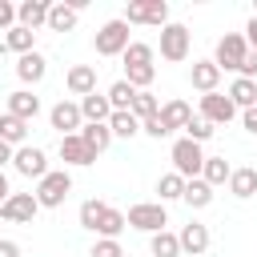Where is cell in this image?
<instances>
[{
  "instance_id": "obj_26",
  "label": "cell",
  "mask_w": 257,
  "mask_h": 257,
  "mask_svg": "<svg viewBox=\"0 0 257 257\" xmlns=\"http://www.w3.org/2000/svg\"><path fill=\"white\" fill-rule=\"evenodd\" d=\"M181 201H185L189 209H205V205H213V189H209L201 177H193V181H185V193H181Z\"/></svg>"
},
{
  "instance_id": "obj_35",
  "label": "cell",
  "mask_w": 257,
  "mask_h": 257,
  "mask_svg": "<svg viewBox=\"0 0 257 257\" xmlns=\"http://www.w3.org/2000/svg\"><path fill=\"white\" fill-rule=\"evenodd\" d=\"M157 193H161V201H177V197L185 193V177H177V173H165V177L157 181Z\"/></svg>"
},
{
  "instance_id": "obj_32",
  "label": "cell",
  "mask_w": 257,
  "mask_h": 257,
  "mask_svg": "<svg viewBox=\"0 0 257 257\" xmlns=\"http://www.w3.org/2000/svg\"><path fill=\"white\" fill-rule=\"evenodd\" d=\"M128 112H133L137 120H149V116H157V112H161V100H157V96H153V92L145 88V92H137V96H133Z\"/></svg>"
},
{
  "instance_id": "obj_29",
  "label": "cell",
  "mask_w": 257,
  "mask_h": 257,
  "mask_svg": "<svg viewBox=\"0 0 257 257\" xmlns=\"http://www.w3.org/2000/svg\"><path fill=\"white\" fill-rule=\"evenodd\" d=\"M24 137H28V124L12 112H0V141L4 145H24Z\"/></svg>"
},
{
  "instance_id": "obj_1",
  "label": "cell",
  "mask_w": 257,
  "mask_h": 257,
  "mask_svg": "<svg viewBox=\"0 0 257 257\" xmlns=\"http://www.w3.org/2000/svg\"><path fill=\"white\" fill-rule=\"evenodd\" d=\"M153 76H157V68H153V44L133 40V44L124 48V80H128L137 92H145V88L153 84Z\"/></svg>"
},
{
  "instance_id": "obj_38",
  "label": "cell",
  "mask_w": 257,
  "mask_h": 257,
  "mask_svg": "<svg viewBox=\"0 0 257 257\" xmlns=\"http://www.w3.org/2000/svg\"><path fill=\"white\" fill-rule=\"evenodd\" d=\"M88 257H124V249H120V241H108V237H100L96 245H92V253Z\"/></svg>"
},
{
  "instance_id": "obj_34",
  "label": "cell",
  "mask_w": 257,
  "mask_h": 257,
  "mask_svg": "<svg viewBox=\"0 0 257 257\" xmlns=\"http://www.w3.org/2000/svg\"><path fill=\"white\" fill-rule=\"evenodd\" d=\"M108 133H112V137H137V133H141V120H137L133 112H112V116H108Z\"/></svg>"
},
{
  "instance_id": "obj_4",
  "label": "cell",
  "mask_w": 257,
  "mask_h": 257,
  "mask_svg": "<svg viewBox=\"0 0 257 257\" xmlns=\"http://www.w3.org/2000/svg\"><path fill=\"white\" fill-rule=\"evenodd\" d=\"M124 225H133V229H141V233H161V229L169 225V213H165L161 201H141V205H133V209L124 213Z\"/></svg>"
},
{
  "instance_id": "obj_44",
  "label": "cell",
  "mask_w": 257,
  "mask_h": 257,
  "mask_svg": "<svg viewBox=\"0 0 257 257\" xmlns=\"http://www.w3.org/2000/svg\"><path fill=\"white\" fill-rule=\"evenodd\" d=\"M245 128L257 133V108H245Z\"/></svg>"
},
{
  "instance_id": "obj_22",
  "label": "cell",
  "mask_w": 257,
  "mask_h": 257,
  "mask_svg": "<svg viewBox=\"0 0 257 257\" xmlns=\"http://www.w3.org/2000/svg\"><path fill=\"white\" fill-rule=\"evenodd\" d=\"M60 161H64V165H92L96 157H92V153L84 149V141L72 133V137H60Z\"/></svg>"
},
{
  "instance_id": "obj_43",
  "label": "cell",
  "mask_w": 257,
  "mask_h": 257,
  "mask_svg": "<svg viewBox=\"0 0 257 257\" xmlns=\"http://www.w3.org/2000/svg\"><path fill=\"white\" fill-rule=\"evenodd\" d=\"M0 257H20V245L16 241H0Z\"/></svg>"
},
{
  "instance_id": "obj_39",
  "label": "cell",
  "mask_w": 257,
  "mask_h": 257,
  "mask_svg": "<svg viewBox=\"0 0 257 257\" xmlns=\"http://www.w3.org/2000/svg\"><path fill=\"white\" fill-rule=\"evenodd\" d=\"M141 133H149V137H157V141H161V137H169V128L161 124V116H149V120H141Z\"/></svg>"
},
{
  "instance_id": "obj_33",
  "label": "cell",
  "mask_w": 257,
  "mask_h": 257,
  "mask_svg": "<svg viewBox=\"0 0 257 257\" xmlns=\"http://www.w3.org/2000/svg\"><path fill=\"white\" fill-rule=\"evenodd\" d=\"M32 40H36V32H28V28H20V24H16V28H8V36H4V48L24 56V52H32Z\"/></svg>"
},
{
  "instance_id": "obj_40",
  "label": "cell",
  "mask_w": 257,
  "mask_h": 257,
  "mask_svg": "<svg viewBox=\"0 0 257 257\" xmlns=\"http://www.w3.org/2000/svg\"><path fill=\"white\" fill-rule=\"evenodd\" d=\"M0 28L4 32L16 28V4H8V0H0Z\"/></svg>"
},
{
  "instance_id": "obj_11",
  "label": "cell",
  "mask_w": 257,
  "mask_h": 257,
  "mask_svg": "<svg viewBox=\"0 0 257 257\" xmlns=\"http://www.w3.org/2000/svg\"><path fill=\"white\" fill-rule=\"evenodd\" d=\"M201 116H205L209 124H229V120L237 116V108H233L229 96H221V92H205V96H201Z\"/></svg>"
},
{
  "instance_id": "obj_41",
  "label": "cell",
  "mask_w": 257,
  "mask_h": 257,
  "mask_svg": "<svg viewBox=\"0 0 257 257\" xmlns=\"http://www.w3.org/2000/svg\"><path fill=\"white\" fill-rule=\"evenodd\" d=\"M245 80H253L257 76V52H245V60H241V68H237Z\"/></svg>"
},
{
  "instance_id": "obj_9",
  "label": "cell",
  "mask_w": 257,
  "mask_h": 257,
  "mask_svg": "<svg viewBox=\"0 0 257 257\" xmlns=\"http://www.w3.org/2000/svg\"><path fill=\"white\" fill-rule=\"evenodd\" d=\"M40 213V205H36V197L32 193H12L4 205H0V217L4 221H12V225H32V217Z\"/></svg>"
},
{
  "instance_id": "obj_18",
  "label": "cell",
  "mask_w": 257,
  "mask_h": 257,
  "mask_svg": "<svg viewBox=\"0 0 257 257\" xmlns=\"http://www.w3.org/2000/svg\"><path fill=\"white\" fill-rule=\"evenodd\" d=\"M189 80H193V88L205 96V92H217V84H221V68L213 64V60H197L193 64V72H189Z\"/></svg>"
},
{
  "instance_id": "obj_7",
  "label": "cell",
  "mask_w": 257,
  "mask_h": 257,
  "mask_svg": "<svg viewBox=\"0 0 257 257\" xmlns=\"http://www.w3.org/2000/svg\"><path fill=\"white\" fill-rule=\"evenodd\" d=\"M189 44H193V36H189L185 24H165V28H161V56H165L169 64H181V60L189 56Z\"/></svg>"
},
{
  "instance_id": "obj_30",
  "label": "cell",
  "mask_w": 257,
  "mask_h": 257,
  "mask_svg": "<svg viewBox=\"0 0 257 257\" xmlns=\"http://www.w3.org/2000/svg\"><path fill=\"white\" fill-rule=\"evenodd\" d=\"M108 104H112V112H128V104H133V96H137V88L128 84V80H116V84H108Z\"/></svg>"
},
{
  "instance_id": "obj_12",
  "label": "cell",
  "mask_w": 257,
  "mask_h": 257,
  "mask_svg": "<svg viewBox=\"0 0 257 257\" xmlns=\"http://www.w3.org/2000/svg\"><path fill=\"white\" fill-rule=\"evenodd\" d=\"M48 120H52V128H60V137H72V133L84 124V116H80V104H72V100H60V104H52Z\"/></svg>"
},
{
  "instance_id": "obj_14",
  "label": "cell",
  "mask_w": 257,
  "mask_h": 257,
  "mask_svg": "<svg viewBox=\"0 0 257 257\" xmlns=\"http://www.w3.org/2000/svg\"><path fill=\"white\" fill-rule=\"evenodd\" d=\"M16 24L28 28V32H36L40 24H48V0H24V4H16Z\"/></svg>"
},
{
  "instance_id": "obj_15",
  "label": "cell",
  "mask_w": 257,
  "mask_h": 257,
  "mask_svg": "<svg viewBox=\"0 0 257 257\" xmlns=\"http://www.w3.org/2000/svg\"><path fill=\"white\" fill-rule=\"evenodd\" d=\"M64 84H68L72 96H88V92H96V68L92 64H72L68 76H64Z\"/></svg>"
},
{
  "instance_id": "obj_37",
  "label": "cell",
  "mask_w": 257,
  "mask_h": 257,
  "mask_svg": "<svg viewBox=\"0 0 257 257\" xmlns=\"http://www.w3.org/2000/svg\"><path fill=\"white\" fill-rule=\"evenodd\" d=\"M100 213H104V201H96V197H88V201L80 205V225H84V229H96V221H100Z\"/></svg>"
},
{
  "instance_id": "obj_27",
  "label": "cell",
  "mask_w": 257,
  "mask_h": 257,
  "mask_svg": "<svg viewBox=\"0 0 257 257\" xmlns=\"http://www.w3.org/2000/svg\"><path fill=\"white\" fill-rule=\"evenodd\" d=\"M229 193L241 197V201L253 197V193H257V169H233V173H229Z\"/></svg>"
},
{
  "instance_id": "obj_23",
  "label": "cell",
  "mask_w": 257,
  "mask_h": 257,
  "mask_svg": "<svg viewBox=\"0 0 257 257\" xmlns=\"http://www.w3.org/2000/svg\"><path fill=\"white\" fill-rule=\"evenodd\" d=\"M157 116H161V124H165V128L173 133V128H185V124L193 120V108H189L185 100H169V104H165V108H161Z\"/></svg>"
},
{
  "instance_id": "obj_10",
  "label": "cell",
  "mask_w": 257,
  "mask_h": 257,
  "mask_svg": "<svg viewBox=\"0 0 257 257\" xmlns=\"http://www.w3.org/2000/svg\"><path fill=\"white\" fill-rule=\"evenodd\" d=\"M12 165H16L20 177H36V181L48 173V157H44V149H36V145H20V149L12 153Z\"/></svg>"
},
{
  "instance_id": "obj_6",
  "label": "cell",
  "mask_w": 257,
  "mask_h": 257,
  "mask_svg": "<svg viewBox=\"0 0 257 257\" xmlns=\"http://www.w3.org/2000/svg\"><path fill=\"white\" fill-rule=\"evenodd\" d=\"M128 24L124 20H108L100 32H96V56H124L128 48Z\"/></svg>"
},
{
  "instance_id": "obj_3",
  "label": "cell",
  "mask_w": 257,
  "mask_h": 257,
  "mask_svg": "<svg viewBox=\"0 0 257 257\" xmlns=\"http://www.w3.org/2000/svg\"><path fill=\"white\" fill-rule=\"evenodd\" d=\"M173 173L177 177H185V181H193V177H201V165H205V153H201V145H193L189 137H181V141H173Z\"/></svg>"
},
{
  "instance_id": "obj_45",
  "label": "cell",
  "mask_w": 257,
  "mask_h": 257,
  "mask_svg": "<svg viewBox=\"0 0 257 257\" xmlns=\"http://www.w3.org/2000/svg\"><path fill=\"white\" fill-rule=\"evenodd\" d=\"M12 197V189H8V177H4V169H0V205Z\"/></svg>"
},
{
  "instance_id": "obj_42",
  "label": "cell",
  "mask_w": 257,
  "mask_h": 257,
  "mask_svg": "<svg viewBox=\"0 0 257 257\" xmlns=\"http://www.w3.org/2000/svg\"><path fill=\"white\" fill-rule=\"evenodd\" d=\"M245 44H249V52H257V16L245 24Z\"/></svg>"
},
{
  "instance_id": "obj_16",
  "label": "cell",
  "mask_w": 257,
  "mask_h": 257,
  "mask_svg": "<svg viewBox=\"0 0 257 257\" xmlns=\"http://www.w3.org/2000/svg\"><path fill=\"white\" fill-rule=\"evenodd\" d=\"M80 116H84L88 124H108V116H112L108 96H104V92H88V96H80Z\"/></svg>"
},
{
  "instance_id": "obj_24",
  "label": "cell",
  "mask_w": 257,
  "mask_h": 257,
  "mask_svg": "<svg viewBox=\"0 0 257 257\" xmlns=\"http://www.w3.org/2000/svg\"><path fill=\"white\" fill-rule=\"evenodd\" d=\"M76 16L80 12L72 4H48V28L52 32H72L76 28Z\"/></svg>"
},
{
  "instance_id": "obj_2",
  "label": "cell",
  "mask_w": 257,
  "mask_h": 257,
  "mask_svg": "<svg viewBox=\"0 0 257 257\" xmlns=\"http://www.w3.org/2000/svg\"><path fill=\"white\" fill-rule=\"evenodd\" d=\"M68 193H72V177H68V169H48V173L40 177V185H36L32 197H36L40 209H60Z\"/></svg>"
},
{
  "instance_id": "obj_28",
  "label": "cell",
  "mask_w": 257,
  "mask_h": 257,
  "mask_svg": "<svg viewBox=\"0 0 257 257\" xmlns=\"http://www.w3.org/2000/svg\"><path fill=\"white\" fill-rule=\"evenodd\" d=\"M120 229H124V213H120V209H112V205H104V213H100V221H96V229H92V233H100V237L116 241V237H120Z\"/></svg>"
},
{
  "instance_id": "obj_13",
  "label": "cell",
  "mask_w": 257,
  "mask_h": 257,
  "mask_svg": "<svg viewBox=\"0 0 257 257\" xmlns=\"http://www.w3.org/2000/svg\"><path fill=\"white\" fill-rule=\"evenodd\" d=\"M177 241H181V253H189V257H201V253L209 249V229H205L201 221H189V225L177 233Z\"/></svg>"
},
{
  "instance_id": "obj_20",
  "label": "cell",
  "mask_w": 257,
  "mask_h": 257,
  "mask_svg": "<svg viewBox=\"0 0 257 257\" xmlns=\"http://www.w3.org/2000/svg\"><path fill=\"white\" fill-rule=\"evenodd\" d=\"M225 96H229V100H233V108H241V112H245V108H257V80L237 76V80H233V88H229Z\"/></svg>"
},
{
  "instance_id": "obj_31",
  "label": "cell",
  "mask_w": 257,
  "mask_h": 257,
  "mask_svg": "<svg viewBox=\"0 0 257 257\" xmlns=\"http://www.w3.org/2000/svg\"><path fill=\"white\" fill-rule=\"evenodd\" d=\"M149 249H153V257H181V241H177V233H169V229L153 233Z\"/></svg>"
},
{
  "instance_id": "obj_21",
  "label": "cell",
  "mask_w": 257,
  "mask_h": 257,
  "mask_svg": "<svg viewBox=\"0 0 257 257\" xmlns=\"http://www.w3.org/2000/svg\"><path fill=\"white\" fill-rule=\"evenodd\" d=\"M80 141H84V149L92 153V157H100L108 145H112V133H108V124H84L80 133H76Z\"/></svg>"
},
{
  "instance_id": "obj_19",
  "label": "cell",
  "mask_w": 257,
  "mask_h": 257,
  "mask_svg": "<svg viewBox=\"0 0 257 257\" xmlns=\"http://www.w3.org/2000/svg\"><path fill=\"white\" fill-rule=\"evenodd\" d=\"M8 112H12V116H20V120L28 124V120L40 112V96H32L28 88H16V92H8Z\"/></svg>"
},
{
  "instance_id": "obj_17",
  "label": "cell",
  "mask_w": 257,
  "mask_h": 257,
  "mask_svg": "<svg viewBox=\"0 0 257 257\" xmlns=\"http://www.w3.org/2000/svg\"><path fill=\"white\" fill-rule=\"evenodd\" d=\"M44 72H48V60L32 48V52H24L20 60H16V76L24 80V84H40L44 80Z\"/></svg>"
},
{
  "instance_id": "obj_36",
  "label": "cell",
  "mask_w": 257,
  "mask_h": 257,
  "mask_svg": "<svg viewBox=\"0 0 257 257\" xmlns=\"http://www.w3.org/2000/svg\"><path fill=\"white\" fill-rule=\"evenodd\" d=\"M185 137H189L193 145H201V141H209V137H213V124H209L205 116H193V120L185 124Z\"/></svg>"
},
{
  "instance_id": "obj_5",
  "label": "cell",
  "mask_w": 257,
  "mask_h": 257,
  "mask_svg": "<svg viewBox=\"0 0 257 257\" xmlns=\"http://www.w3.org/2000/svg\"><path fill=\"white\" fill-rule=\"evenodd\" d=\"M120 20L124 24H157V28H165L169 24V4L165 0H133Z\"/></svg>"
},
{
  "instance_id": "obj_25",
  "label": "cell",
  "mask_w": 257,
  "mask_h": 257,
  "mask_svg": "<svg viewBox=\"0 0 257 257\" xmlns=\"http://www.w3.org/2000/svg\"><path fill=\"white\" fill-rule=\"evenodd\" d=\"M229 161L225 157H205V165H201V181L209 185V189H217V185H225L229 181Z\"/></svg>"
},
{
  "instance_id": "obj_46",
  "label": "cell",
  "mask_w": 257,
  "mask_h": 257,
  "mask_svg": "<svg viewBox=\"0 0 257 257\" xmlns=\"http://www.w3.org/2000/svg\"><path fill=\"white\" fill-rule=\"evenodd\" d=\"M12 153H16V149H12V145H4V141H0V169H4V161H12Z\"/></svg>"
},
{
  "instance_id": "obj_8",
  "label": "cell",
  "mask_w": 257,
  "mask_h": 257,
  "mask_svg": "<svg viewBox=\"0 0 257 257\" xmlns=\"http://www.w3.org/2000/svg\"><path fill=\"white\" fill-rule=\"evenodd\" d=\"M245 52H249V44H245V36L241 32H225L221 40H217V52H213V64L225 72V68H241V60H245Z\"/></svg>"
}]
</instances>
